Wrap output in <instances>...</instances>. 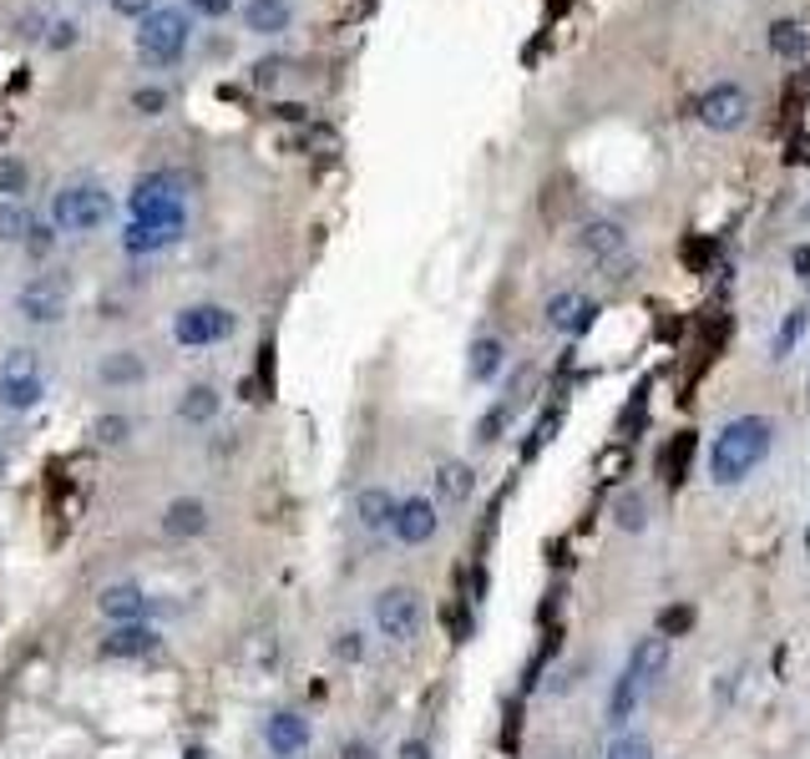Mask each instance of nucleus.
Listing matches in <instances>:
<instances>
[{"label":"nucleus","mask_w":810,"mask_h":759,"mask_svg":"<svg viewBox=\"0 0 810 759\" xmlns=\"http://www.w3.org/2000/svg\"><path fill=\"white\" fill-rule=\"evenodd\" d=\"M770 440H775V425L765 415H739L714 436V451H709V476L720 486L745 482L760 461L770 456Z\"/></svg>","instance_id":"nucleus-1"},{"label":"nucleus","mask_w":810,"mask_h":759,"mask_svg":"<svg viewBox=\"0 0 810 759\" xmlns=\"http://www.w3.org/2000/svg\"><path fill=\"white\" fill-rule=\"evenodd\" d=\"M51 223H57L61 234H102L107 223H112V192L102 183H91V177H76V183H61L57 198H51Z\"/></svg>","instance_id":"nucleus-2"},{"label":"nucleus","mask_w":810,"mask_h":759,"mask_svg":"<svg viewBox=\"0 0 810 759\" xmlns=\"http://www.w3.org/2000/svg\"><path fill=\"white\" fill-rule=\"evenodd\" d=\"M663 663H669V638H663V633L638 643L634 658H628V669H623V679H619V688H613V699H608V719H613V724H623V719L634 714L638 699L659 684Z\"/></svg>","instance_id":"nucleus-3"},{"label":"nucleus","mask_w":810,"mask_h":759,"mask_svg":"<svg viewBox=\"0 0 810 759\" xmlns=\"http://www.w3.org/2000/svg\"><path fill=\"white\" fill-rule=\"evenodd\" d=\"M188 41H192V21L183 11H173V5H162L148 21H137V57L148 61V66H173V61H183Z\"/></svg>","instance_id":"nucleus-4"},{"label":"nucleus","mask_w":810,"mask_h":759,"mask_svg":"<svg viewBox=\"0 0 810 759\" xmlns=\"http://www.w3.org/2000/svg\"><path fill=\"white\" fill-rule=\"evenodd\" d=\"M127 219H133V223H188L183 183H177L173 173L137 177V188L127 192Z\"/></svg>","instance_id":"nucleus-5"},{"label":"nucleus","mask_w":810,"mask_h":759,"mask_svg":"<svg viewBox=\"0 0 810 759\" xmlns=\"http://www.w3.org/2000/svg\"><path fill=\"white\" fill-rule=\"evenodd\" d=\"M46 395V370L36 360V350H11L0 360V410H11V415H26V410L41 406Z\"/></svg>","instance_id":"nucleus-6"},{"label":"nucleus","mask_w":810,"mask_h":759,"mask_svg":"<svg viewBox=\"0 0 810 759\" xmlns=\"http://www.w3.org/2000/svg\"><path fill=\"white\" fill-rule=\"evenodd\" d=\"M234 309L223 304H188L173 314V339L183 350H208V345H223L234 335Z\"/></svg>","instance_id":"nucleus-7"},{"label":"nucleus","mask_w":810,"mask_h":759,"mask_svg":"<svg viewBox=\"0 0 810 759\" xmlns=\"http://www.w3.org/2000/svg\"><path fill=\"white\" fill-rule=\"evenodd\" d=\"M72 309V284L66 274H36L26 289L15 294V314L26 324H61Z\"/></svg>","instance_id":"nucleus-8"},{"label":"nucleus","mask_w":810,"mask_h":759,"mask_svg":"<svg viewBox=\"0 0 810 759\" xmlns=\"http://www.w3.org/2000/svg\"><path fill=\"white\" fill-rule=\"evenodd\" d=\"M375 629L390 643L421 638V593H411V587H385L381 598H375Z\"/></svg>","instance_id":"nucleus-9"},{"label":"nucleus","mask_w":810,"mask_h":759,"mask_svg":"<svg viewBox=\"0 0 810 759\" xmlns=\"http://www.w3.org/2000/svg\"><path fill=\"white\" fill-rule=\"evenodd\" d=\"M699 122H705L709 132H739L745 127V117H750V91L735 87V82H720V87H709L705 97H699Z\"/></svg>","instance_id":"nucleus-10"},{"label":"nucleus","mask_w":810,"mask_h":759,"mask_svg":"<svg viewBox=\"0 0 810 759\" xmlns=\"http://www.w3.org/2000/svg\"><path fill=\"white\" fill-rule=\"evenodd\" d=\"M97 608H102L112 623H148V618H152V598H148V593H142L137 583H112V587H102Z\"/></svg>","instance_id":"nucleus-11"},{"label":"nucleus","mask_w":810,"mask_h":759,"mask_svg":"<svg viewBox=\"0 0 810 759\" xmlns=\"http://www.w3.org/2000/svg\"><path fill=\"white\" fill-rule=\"evenodd\" d=\"M593 320H598V304H593L588 294H558V299L547 304V324H552L558 335H588Z\"/></svg>","instance_id":"nucleus-12"},{"label":"nucleus","mask_w":810,"mask_h":759,"mask_svg":"<svg viewBox=\"0 0 810 759\" xmlns=\"http://www.w3.org/2000/svg\"><path fill=\"white\" fill-rule=\"evenodd\" d=\"M183 228H188V223H133L127 219V228H122V249L137 253V259H148V253L173 249L177 238H183Z\"/></svg>","instance_id":"nucleus-13"},{"label":"nucleus","mask_w":810,"mask_h":759,"mask_svg":"<svg viewBox=\"0 0 810 759\" xmlns=\"http://www.w3.org/2000/svg\"><path fill=\"white\" fill-rule=\"evenodd\" d=\"M162 643V633L152 623H112V633L102 638V654L107 658H142Z\"/></svg>","instance_id":"nucleus-14"},{"label":"nucleus","mask_w":810,"mask_h":759,"mask_svg":"<svg viewBox=\"0 0 810 759\" xmlns=\"http://www.w3.org/2000/svg\"><path fill=\"white\" fill-rule=\"evenodd\" d=\"M264 745H269V755L295 759L299 749L310 745V719H304V714H274L264 724Z\"/></svg>","instance_id":"nucleus-15"},{"label":"nucleus","mask_w":810,"mask_h":759,"mask_svg":"<svg viewBox=\"0 0 810 759\" xmlns=\"http://www.w3.org/2000/svg\"><path fill=\"white\" fill-rule=\"evenodd\" d=\"M436 507H431L426 497H411V501H400L396 511V537L406 542V547H421V542L436 537Z\"/></svg>","instance_id":"nucleus-16"},{"label":"nucleus","mask_w":810,"mask_h":759,"mask_svg":"<svg viewBox=\"0 0 810 759\" xmlns=\"http://www.w3.org/2000/svg\"><path fill=\"white\" fill-rule=\"evenodd\" d=\"M162 532L177 542H188V537H203L208 532V507L198 497H177L173 507L162 511Z\"/></svg>","instance_id":"nucleus-17"},{"label":"nucleus","mask_w":810,"mask_h":759,"mask_svg":"<svg viewBox=\"0 0 810 759\" xmlns=\"http://www.w3.org/2000/svg\"><path fill=\"white\" fill-rule=\"evenodd\" d=\"M289 21H295L289 0H244V26L253 36H279V30H289Z\"/></svg>","instance_id":"nucleus-18"},{"label":"nucleus","mask_w":810,"mask_h":759,"mask_svg":"<svg viewBox=\"0 0 810 759\" xmlns=\"http://www.w3.org/2000/svg\"><path fill=\"white\" fill-rule=\"evenodd\" d=\"M577 244H583V253H593L598 263H613L619 253H628V238H623V228L619 223H588L583 234H577Z\"/></svg>","instance_id":"nucleus-19"},{"label":"nucleus","mask_w":810,"mask_h":759,"mask_svg":"<svg viewBox=\"0 0 810 759\" xmlns=\"http://www.w3.org/2000/svg\"><path fill=\"white\" fill-rule=\"evenodd\" d=\"M354 511H360V522H365L370 532H396V511H400V501L390 497V492H381V486H370V492H360Z\"/></svg>","instance_id":"nucleus-20"},{"label":"nucleus","mask_w":810,"mask_h":759,"mask_svg":"<svg viewBox=\"0 0 810 759\" xmlns=\"http://www.w3.org/2000/svg\"><path fill=\"white\" fill-rule=\"evenodd\" d=\"M97 375H102V385H137V380L148 375V365H142V354H133V350H112V354H102Z\"/></svg>","instance_id":"nucleus-21"},{"label":"nucleus","mask_w":810,"mask_h":759,"mask_svg":"<svg viewBox=\"0 0 810 759\" xmlns=\"http://www.w3.org/2000/svg\"><path fill=\"white\" fill-rule=\"evenodd\" d=\"M770 51L785 57V61H800L810 51L806 26H796V21H775V26H770Z\"/></svg>","instance_id":"nucleus-22"},{"label":"nucleus","mask_w":810,"mask_h":759,"mask_svg":"<svg viewBox=\"0 0 810 759\" xmlns=\"http://www.w3.org/2000/svg\"><path fill=\"white\" fill-rule=\"evenodd\" d=\"M501 360H507V350H501V339H491V335H482L472 345V360H466V370H472V380H497V370H501Z\"/></svg>","instance_id":"nucleus-23"},{"label":"nucleus","mask_w":810,"mask_h":759,"mask_svg":"<svg viewBox=\"0 0 810 759\" xmlns=\"http://www.w3.org/2000/svg\"><path fill=\"white\" fill-rule=\"evenodd\" d=\"M26 188H30V167H26V158H0V203H21L26 198Z\"/></svg>","instance_id":"nucleus-24"},{"label":"nucleus","mask_w":810,"mask_h":759,"mask_svg":"<svg viewBox=\"0 0 810 759\" xmlns=\"http://www.w3.org/2000/svg\"><path fill=\"white\" fill-rule=\"evenodd\" d=\"M177 415H183V421H192V425L213 421V415H219V390H213V385H192V390L183 395Z\"/></svg>","instance_id":"nucleus-25"},{"label":"nucleus","mask_w":810,"mask_h":759,"mask_svg":"<svg viewBox=\"0 0 810 759\" xmlns=\"http://www.w3.org/2000/svg\"><path fill=\"white\" fill-rule=\"evenodd\" d=\"M436 486H441V497L446 501H457V507H461V501H466V497H472V466H461V461H446V466L441 471H436Z\"/></svg>","instance_id":"nucleus-26"},{"label":"nucleus","mask_w":810,"mask_h":759,"mask_svg":"<svg viewBox=\"0 0 810 759\" xmlns=\"http://www.w3.org/2000/svg\"><path fill=\"white\" fill-rule=\"evenodd\" d=\"M30 213L21 203H0V244H26V234H30Z\"/></svg>","instance_id":"nucleus-27"},{"label":"nucleus","mask_w":810,"mask_h":759,"mask_svg":"<svg viewBox=\"0 0 810 759\" xmlns=\"http://www.w3.org/2000/svg\"><path fill=\"white\" fill-rule=\"evenodd\" d=\"M57 223H30V234H26V244H21V249H26V259L30 263H46L51 259V253H57Z\"/></svg>","instance_id":"nucleus-28"},{"label":"nucleus","mask_w":810,"mask_h":759,"mask_svg":"<svg viewBox=\"0 0 810 759\" xmlns=\"http://www.w3.org/2000/svg\"><path fill=\"white\" fill-rule=\"evenodd\" d=\"M603 759H653V745H648L644 734H619Z\"/></svg>","instance_id":"nucleus-29"},{"label":"nucleus","mask_w":810,"mask_h":759,"mask_svg":"<svg viewBox=\"0 0 810 759\" xmlns=\"http://www.w3.org/2000/svg\"><path fill=\"white\" fill-rule=\"evenodd\" d=\"M613 517H619L628 532H644V497H638V492H623V497L613 501Z\"/></svg>","instance_id":"nucleus-30"},{"label":"nucleus","mask_w":810,"mask_h":759,"mask_svg":"<svg viewBox=\"0 0 810 759\" xmlns=\"http://www.w3.org/2000/svg\"><path fill=\"white\" fill-rule=\"evenodd\" d=\"M689 629H694V608H663V613H659L663 638H684Z\"/></svg>","instance_id":"nucleus-31"},{"label":"nucleus","mask_w":810,"mask_h":759,"mask_svg":"<svg viewBox=\"0 0 810 759\" xmlns=\"http://www.w3.org/2000/svg\"><path fill=\"white\" fill-rule=\"evenodd\" d=\"M133 112H142V117H162V112H167V91H162V87H137L133 91Z\"/></svg>","instance_id":"nucleus-32"},{"label":"nucleus","mask_w":810,"mask_h":759,"mask_svg":"<svg viewBox=\"0 0 810 759\" xmlns=\"http://www.w3.org/2000/svg\"><path fill=\"white\" fill-rule=\"evenodd\" d=\"M127 436H133V421H127V415H102V421H97V440H102V446H122Z\"/></svg>","instance_id":"nucleus-33"},{"label":"nucleus","mask_w":810,"mask_h":759,"mask_svg":"<svg viewBox=\"0 0 810 759\" xmlns=\"http://www.w3.org/2000/svg\"><path fill=\"white\" fill-rule=\"evenodd\" d=\"M558 421H562V410H547L543 415V425H537V431H532V440H527V456H537L547 446V440H552V431H558Z\"/></svg>","instance_id":"nucleus-34"},{"label":"nucleus","mask_w":810,"mask_h":759,"mask_svg":"<svg viewBox=\"0 0 810 759\" xmlns=\"http://www.w3.org/2000/svg\"><path fill=\"white\" fill-rule=\"evenodd\" d=\"M800 329H806V309H796V314L785 320V329H781V335H775V354H785V350H790V345H796V339H800Z\"/></svg>","instance_id":"nucleus-35"},{"label":"nucleus","mask_w":810,"mask_h":759,"mask_svg":"<svg viewBox=\"0 0 810 759\" xmlns=\"http://www.w3.org/2000/svg\"><path fill=\"white\" fill-rule=\"evenodd\" d=\"M112 11L127 15V21H148V15L158 11V0H112Z\"/></svg>","instance_id":"nucleus-36"},{"label":"nucleus","mask_w":810,"mask_h":759,"mask_svg":"<svg viewBox=\"0 0 810 759\" xmlns=\"http://www.w3.org/2000/svg\"><path fill=\"white\" fill-rule=\"evenodd\" d=\"M51 46H57V51H72V46H76V21H57V26H51Z\"/></svg>","instance_id":"nucleus-37"},{"label":"nucleus","mask_w":810,"mask_h":759,"mask_svg":"<svg viewBox=\"0 0 810 759\" xmlns=\"http://www.w3.org/2000/svg\"><path fill=\"white\" fill-rule=\"evenodd\" d=\"M684 456H689V436H678L674 451H669V482H678V476H684Z\"/></svg>","instance_id":"nucleus-38"},{"label":"nucleus","mask_w":810,"mask_h":759,"mask_svg":"<svg viewBox=\"0 0 810 759\" xmlns=\"http://www.w3.org/2000/svg\"><path fill=\"white\" fill-rule=\"evenodd\" d=\"M446 629L457 633V638H466V633H472V618H466L457 602H451V608H446Z\"/></svg>","instance_id":"nucleus-39"},{"label":"nucleus","mask_w":810,"mask_h":759,"mask_svg":"<svg viewBox=\"0 0 810 759\" xmlns=\"http://www.w3.org/2000/svg\"><path fill=\"white\" fill-rule=\"evenodd\" d=\"M188 5H192V11H203V15H223L234 0H188Z\"/></svg>","instance_id":"nucleus-40"},{"label":"nucleus","mask_w":810,"mask_h":759,"mask_svg":"<svg viewBox=\"0 0 810 759\" xmlns=\"http://www.w3.org/2000/svg\"><path fill=\"white\" fill-rule=\"evenodd\" d=\"M400 759H431V749L421 745V739H406V745H400Z\"/></svg>","instance_id":"nucleus-41"},{"label":"nucleus","mask_w":810,"mask_h":759,"mask_svg":"<svg viewBox=\"0 0 810 759\" xmlns=\"http://www.w3.org/2000/svg\"><path fill=\"white\" fill-rule=\"evenodd\" d=\"M339 658H360V633H345V638H339Z\"/></svg>","instance_id":"nucleus-42"},{"label":"nucleus","mask_w":810,"mask_h":759,"mask_svg":"<svg viewBox=\"0 0 810 759\" xmlns=\"http://www.w3.org/2000/svg\"><path fill=\"white\" fill-rule=\"evenodd\" d=\"M274 76H279V61H264V66H259V76H253V82H259V87H269V82H274Z\"/></svg>","instance_id":"nucleus-43"},{"label":"nucleus","mask_w":810,"mask_h":759,"mask_svg":"<svg viewBox=\"0 0 810 759\" xmlns=\"http://www.w3.org/2000/svg\"><path fill=\"white\" fill-rule=\"evenodd\" d=\"M345 759H375V755H370V745H360V739H354V745H345Z\"/></svg>","instance_id":"nucleus-44"},{"label":"nucleus","mask_w":810,"mask_h":759,"mask_svg":"<svg viewBox=\"0 0 810 759\" xmlns=\"http://www.w3.org/2000/svg\"><path fill=\"white\" fill-rule=\"evenodd\" d=\"M0 476H5V451H0Z\"/></svg>","instance_id":"nucleus-45"},{"label":"nucleus","mask_w":810,"mask_h":759,"mask_svg":"<svg viewBox=\"0 0 810 759\" xmlns=\"http://www.w3.org/2000/svg\"><path fill=\"white\" fill-rule=\"evenodd\" d=\"M806 547H810V532H806Z\"/></svg>","instance_id":"nucleus-46"}]
</instances>
